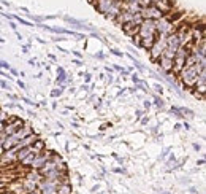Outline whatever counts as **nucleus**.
I'll return each mask as SVG.
<instances>
[{"instance_id": "nucleus-1", "label": "nucleus", "mask_w": 206, "mask_h": 194, "mask_svg": "<svg viewBox=\"0 0 206 194\" xmlns=\"http://www.w3.org/2000/svg\"><path fill=\"white\" fill-rule=\"evenodd\" d=\"M139 37V46L144 49H149L152 46L155 35H157V29H155V21L154 19H143L141 24L138 27V34Z\"/></svg>"}, {"instance_id": "nucleus-2", "label": "nucleus", "mask_w": 206, "mask_h": 194, "mask_svg": "<svg viewBox=\"0 0 206 194\" xmlns=\"http://www.w3.org/2000/svg\"><path fill=\"white\" fill-rule=\"evenodd\" d=\"M206 69V65H201V64H195V65H189V67H182V70L179 72V80L182 81V85L185 88L192 89L195 86V81L198 78V73Z\"/></svg>"}, {"instance_id": "nucleus-3", "label": "nucleus", "mask_w": 206, "mask_h": 194, "mask_svg": "<svg viewBox=\"0 0 206 194\" xmlns=\"http://www.w3.org/2000/svg\"><path fill=\"white\" fill-rule=\"evenodd\" d=\"M29 134H32V127H30V124H25V123H24V126L19 129V131H16L14 134L8 135V137L5 138V142H3V145H2L3 151L13 148V146H16L17 143L21 142V138H24L25 135H29Z\"/></svg>"}, {"instance_id": "nucleus-4", "label": "nucleus", "mask_w": 206, "mask_h": 194, "mask_svg": "<svg viewBox=\"0 0 206 194\" xmlns=\"http://www.w3.org/2000/svg\"><path fill=\"white\" fill-rule=\"evenodd\" d=\"M166 37H168V35H165V34H157L152 46L149 48V53H151V59H152L154 62L158 61V57L162 56L163 51H165V48H166Z\"/></svg>"}, {"instance_id": "nucleus-5", "label": "nucleus", "mask_w": 206, "mask_h": 194, "mask_svg": "<svg viewBox=\"0 0 206 194\" xmlns=\"http://www.w3.org/2000/svg\"><path fill=\"white\" fill-rule=\"evenodd\" d=\"M187 54H189V51H187L185 46H179L173 57V73H176V75H179V72L182 70V67L185 65V59H187Z\"/></svg>"}, {"instance_id": "nucleus-6", "label": "nucleus", "mask_w": 206, "mask_h": 194, "mask_svg": "<svg viewBox=\"0 0 206 194\" xmlns=\"http://www.w3.org/2000/svg\"><path fill=\"white\" fill-rule=\"evenodd\" d=\"M139 14H141L143 19H160L163 16V13L158 10L155 5H149V6H141V10H139Z\"/></svg>"}, {"instance_id": "nucleus-7", "label": "nucleus", "mask_w": 206, "mask_h": 194, "mask_svg": "<svg viewBox=\"0 0 206 194\" xmlns=\"http://www.w3.org/2000/svg\"><path fill=\"white\" fill-rule=\"evenodd\" d=\"M52 154H54V151H51V150H43L41 153H38V154L35 156V159H33L32 164H30V169L38 170L46 161H49V159L52 158Z\"/></svg>"}, {"instance_id": "nucleus-8", "label": "nucleus", "mask_w": 206, "mask_h": 194, "mask_svg": "<svg viewBox=\"0 0 206 194\" xmlns=\"http://www.w3.org/2000/svg\"><path fill=\"white\" fill-rule=\"evenodd\" d=\"M192 89H195V96L196 97L203 99V94H204V91H206V69H203L198 73V78H196L195 86Z\"/></svg>"}, {"instance_id": "nucleus-9", "label": "nucleus", "mask_w": 206, "mask_h": 194, "mask_svg": "<svg viewBox=\"0 0 206 194\" xmlns=\"http://www.w3.org/2000/svg\"><path fill=\"white\" fill-rule=\"evenodd\" d=\"M6 189L10 191L11 194H29V192L25 191V188H24V184H22L21 180H13V181L10 180Z\"/></svg>"}, {"instance_id": "nucleus-10", "label": "nucleus", "mask_w": 206, "mask_h": 194, "mask_svg": "<svg viewBox=\"0 0 206 194\" xmlns=\"http://www.w3.org/2000/svg\"><path fill=\"white\" fill-rule=\"evenodd\" d=\"M135 18V14H132V13H128V11H125V10H120V13L114 18V22L116 24H119V26H122V24H127V22H130Z\"/></svg>"}, {"instance_id": "nucleus-11", "label": "nucleus", "mask_w": 206, "mask_h": 194, "mask_svg": "<svg viewBox=\"0 0 206 194\" xmlns=\"http://www.w3.org/2000/svg\"><path fill=\"white\" fill-rule=\"evenodd\" d=\"M157 62H158V65H160V69H162L163 72L171 73V70H173V59L165 57V56H160Z\"/></svg>"}, {"instance_id": "nucleus-12", "label": "nucleus", "mask_w": 206, "mask_h": 194, "mask_svg": "<svg viewBox=\"0 0 206 194\" xmlns=\"http://www.w3.org/2000/svg\"><path fill=\"white\" fill-rule=\"evenodd\" d=\"M73 188H71V183L70 181H63L59 183L57 188H55V194H71Z\"/></svg>"}, {"instance_id": "nucleus-13", "label": "nucleus", "mask_w": 206, "mask_h": 194, "mask_svg": "<svg viewBox=\"0 0 206 194\" xmlns=\"http://www.w3.org/2000/svg\"><path fill=\"white\" fill-rule=\"evenodd\" d=\"M155 0H138V3L141 6H149V5H154Z\"/></svg>"}, {"instance_id": "nucleus-14", "label": "nucleus", "mask_w": 206, "mask_h": 194, "mask_svg": "<svg viewBox=\"0 0 206 194\" xmlns=\"http://www.w3.org/2000/svg\"><path fill=\"white\" fill-rule=\"evenodd\" d=\"M59 73H60V77L57 78V83H59V85H62V83L65 81V72H63V69H59Z\"/></svg>"}, {"instance_id": "nucleus-15", "label": "nucleus", "mask_w": 206, "mask_h": 194, "mask_svg": "<svg viewBox=\"0 0 206 194\" xmlns=\"http://www.w3.org/2000/svg\"><path fill=\"white\" fill-rule=\"evenodd\" d=\"M62 94V89H59V91H52V96L55 97V96H60Z\"/></svg>"}, {"instance_id": "nucleus-16", "label": "nucleus", "mask_w": 206, "mask_h": 194, "mask_svg": "<svg viewBox=\"0 0 206 194\" xmlns=\"http://www.w3.org/2000/svg\"><path fill=\"white\" fill-rule=\"evenodd\" d=\"M155 104H157L158 107H162V105H163V102H162V99H158V97L155 99Z\"/></svg>"}, {"instance_id": "nucleus-17", "label": "nucleus", "mask_w": 206, "mask_h": 194, "mask_svg": "<svg viewBox=\"0 0 206 194\" xmlns=\"http://www.w3.org/2000/svg\"><path fill=\"white\" fill-rule=\"evenodd\" d=\"M0 67H8V64H5V62L0 61Z\"/></svg>"}, {"instance_id": "nucleus-18", "label": "nucleus", "mask_w": 206, "mask_h": 194, "mask_svg": "<svg viewBox=\"0 0 206 194\" xmlns=\"http://www.w3.org/2000/svg\"><path fill=\"white\" fill-rule=\"evenodd\" d=\"M90 2H93V0H90Z\"/></svg>"}]
</instances>
